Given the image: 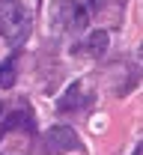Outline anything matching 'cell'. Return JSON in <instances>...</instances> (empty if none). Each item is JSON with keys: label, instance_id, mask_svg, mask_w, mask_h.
Wrapping results in <instances>:
<instances>
[{"label": "cell", "instance_id": "obj_1", "mask_svg": "<svg viewBox=\"0 0 143 155\" xmlns=\"http://www.w3.org/2000/svg\"><path fill=\"white\" fill-rule=\"evenodd\" d=\"M33 27V15L21 0H0V33L9 45H24Z\"/></svg>", "mask_w": 143, "mask_h": 155}, {"label": "cell", "instance_id": "obj_2", "mask_svg": "<svg viewBox=\"0 0 143 155\" xmlns=\"http://www.w3.org/2000/svg\"><path fill=\"white\" fill-rule=\"evenodd\" d=\"M42 149H45V155H66V152H78V149H81L78 131H75V128H69V125H54V128H48V131H45Z\"/></svg>", "mask_w": 143, "mask_h": 155}, {"label": "cell", "instance_id": "obj_3", "mask_svg": "<svg viewBox=\"0 0 143 155\" xmlns=\"http://www.w3.org/2000/svg\"><path fill=\"white\" fill-rule=\"evenodd\" d=\"M54 18H57V24L63 30H83L86 21H89V12L78 0H60L57 9H54Z\"/></svg>", "mask_w": 143, "mask_h": 155}, {"label": "cell", "instance_id": "obj_4", "mask_svg": "<svg viewBox=\"0 0 143 155\" xmlns=\"http://www.w3.org/2000/svg\"><path fill=\"white\" fill-rule=\"evenodd\" d=\"M83 90H86V81H78V84H72V87H69V93L60 98V104H57V107H60L63 114H66V110H78V107H83V104L93 98L89 93H83Z\"/></svg>", "mask_w": 143, "mask_h": 155}, {"label": "cell", "instance_id": "obj_5", "mask_svg": "<svg viewBox=\"0 0 143 155\" xmlns=\"http://www.w3.org/2000/svg\"><path fill=\"white\" fill-rule=\"evenodd\" d=\"M107 42H110L107 30H93V33L86 36V42H83V54H89V57H102L104 51H107Z\"/></svg>", "mask_w": 143, "mask_h": 155}, {"label": "cell", "instance_id": "obj_6", "mask_svg": "<svg viewBox=\"0 0 143 155\" xmlns=\"http://www.w3.org/2000/svg\"><path fill=\"white\" fill-rule=\"evenodd\" d=\"M15 78H18V57H6L0 63V90H12L15 87Z\"/></svg>", "mask_w": 143, "mask_h": 155}, {"label": "cell", "instance_id": "obj_7", "mask_svg": "<svg viewBox=\"0 0 143 155\" xmlns=\"http://www.w3.org/2000/svg\"><path fill=\"white\" fill-rule=\"evenodd\" d=\"M21 125L33 128V119H30L27 114H21V110H15V114L6 116V122H3V134H6V131H12V128H21Z\"/></svg>", "mask_w": 143, "mask_h": 155}]
</instances>
